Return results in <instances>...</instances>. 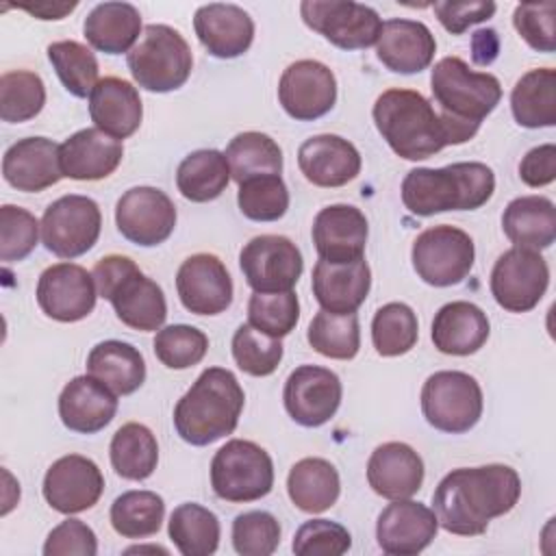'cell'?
Instances as JSON below:
<instances>
[{
  "instance_id": "1",
  "label": "cell",
  "mask_w": 556,
  "mask_h": 556,
  "mask_svg": "<svg viewBox=\"0 0 556 556\" xmlns=\"http://www.w3.org/2000/svg\"><path fill=\"white\" fill-rule=\"evenodd\" d=\"M521 495L519 473L508 465L452 469L432 493V510L443 530L458 536L482 534L491 519L515 508Z\"/></svg>"
},
{
  "instance_id": "2",
  "label": "cell",
  "mask_w": 556,
  "mask_h": 556,
  "mask_svg": "<svg viewBox=\"0 0 556 556\" xmlns=\"http://www.w3.org/2000/svg\"><path fill=\"white\" fill-rule=\"evenodd\" d=\"M374 122L389 148L406 161H424L445 146L469 141L480 126L450 119L413 89H387L374 102Z\"/></svg>"
},
{
  "instance_id": "3",
  "label": "cell",
  "mask_w": 556,
  "mask_h": 556,
  "mask_svg": "<svg viewBox=\"0 0 556 556\" xmlns=\"http://www.w3.org/2000/svg\"><path fill=\"white\" fill-rule=\"evenodd\" d=\"M245 393L230 369H204L174 406V428L189 445H211L235 432Z\"/></svg>"
},
{
  "instance_id": "4",
  "label": "cell",
  "mask_w": 556,
  "mask_h": 556,
  "mask_svg": "<svg viewBox=\"0 0 556 556\" xmlns=\"http://www.w3.org/2000/svg\"><path fill=\"white\" fill-rule=\"evenodd\" d=\"M495 174L489 165L469 161L445 167H417L402 180V202L419 217L443 211H476L491 200Z\"/></svg>"
},
{
  "instance_id": "5",
  "label": "cell",
  "mask_w": 556,
  "mask_h": 556,
  "mask_svg": "<svg viewBox=\"0 0 556 556\" xmlns=\"http://www.w3.org/2000/svg\"><path fill=\"white\" fill-rule=\"evenodd\" d=\"M98 295L109 300L117 319L139 332L161 330L167 317L163 289L148 278L132 258L122 254L102 256L93 265Z\"/></svg>"
},
{
  "instance_id": "6",
  "label": "cell",
  "mask_w": 556,
  "mask_h": 556,
  "mask_svg": "<svg viewBox=\"0 0 556 556\" xmlns=\"http://www.w3.org/2000/svg\"><path fill=\"white\" fill-rule=\"evenodd\" d=\"M135 83L154 93L180 89L193 70V56L187 39L167 24H148L126 54Z\"/></svg>"
},
{
  "instance_id": "7",
  "label": "cell",
  "mask_w": 556,
  "mask_h": 556,
  "mask_svg": "<svg viewBox=\"0 0 556 556\" xmlns=\"http://www.w3.org/2000/svg\"><path fill=\"white\" fill-rule=\"evenodd\" d=\"M430 89L441 115L480 126L502 100V85L489 72H473L458 56H445L432 67Z\"/></svg>"
},
{
  "instance_id": "8",
  "label": "cell",
  "mask_w": 556,
  "mask_h": 556,
  "mask_svg": "<svg viewBox=\"0 0 556 556\" xmlns=\"http://www.w3.org/2000/svg\"><path fill=\"white\" fill-rule=\"evenodd\" d=\"M211 486L232 504L261 500L274 486V463L254 441L230 439L211 460Z\"/></svg>"
},
{
  "instance_id": "9",
  "label": "cell",
  "mask_w": 556,
  "mask_h": 556,
  "mask_svg": "<svg viewBox=\"0 0 556 556\" xmlns=\"http://www.w3.org/2000/svg\"><path fill=\"white\" fill-rule=\"evenodd\" d=\"M482 408V389L478 380L465 371H434L421 387V413L426 421L441 432H469L480 421Z\"/></svg>"
},
{
  "instance_id": "10",
  "label": "cell",
  "mask_w": 556,
  "mask_h": 556,
  "mask_svg": "<svg viewBox=\"0 0 556 556\" xmlns=\"http://www.w3.org/2000/svg\"><path fill=\"white\" fill-rule=\"evenodd\" d=\"M476 258L473 239L450 224L426 228L417 235L410 261L417 276L432 287H452L463 282Z\"/></svg>"
},
{
  "instance_id": "11",
  "label": "cell",
  "mask_w": 556,
  "mask_h": 556,
  "mask_svg": "<svg viewBox=\"0 0 556 556\" xmlns=\"http://www.w3.org/2000/svg\"><path fill=\"white\" fill-rule=\"evenodd\" d=\"M102 228V213L96 200L78 193L61 195L41 217V241L59 258H76L89 252Z\"/></svg>"
},
{
  "instance_id": "12",
  "label": "cell",
  "mask_w": 556,
  "mask_h": 556,
  "mask_svg": "<svg viewBox=\"0 0 556 556\" xmlns=\"http://www.w3.org/2000/svg\"><path fill=\"white\" fill-rule=\"evenodd\" d=\"M300 15L308 28L341 50L376 46L382 28L376 9L350 0H304L300 2Z\"/></svg>"
},
{
  "instance_id": "13",
  "label": "cell",
  "mask_w": 556,
  "mask_h": 556,
  "mask_svg": "<svg viewBox=\"0 0 556 556\" xmlns=\"http://www.w3.org/2000/svg\"><path fill=\"white\" fill-rule=\"evenodd\" d=\"M549 285L547 261L536 250L510 248L491 269V295L508 313H528L545 295Z\"/></svg>"
},
{
  "instance_id": "14",
  "label": "cell",
  "mask_w": 556,
  "mask_h": 556,
  "mask_svg": "<svg viewBox=\"0 0 556 556\" xmlns=\"http://www.w3.org/2000/svg\"><path fill=\"white\" fill-rule=\"evenodd\" d=\"M245 282L256 293L291 291L302 276L304 261L298 245L282 235H258L239 252Z\"/></svg>"
},
{
  "instance_id": "15",
  "label": "cell",
  "mask_w": 556,
  "mask_h": 556,
  "mask_svg": "<svg viewBox=\"0 0 556 556\" xmlns=\"http://www.w3.org/2000/svg\"><path fill=\"white\" fill-rule=\"evenodd\" d=\"M341 395L343 387L334 371L319 365H300L285 382L282 402L295 424L319 428L334 417Z\"/></svg>"
},
{
  "instance_id": "16",
  "label": "cell",
  "mask_w": 556,
  "mask_h": 556,
  "mask_svg": "<svg viewBox=\"0 0 556 556\" xmlns=\"http://www.w3.org/2000/svg\"><path fill=\"white\" fill-rule=\"evenodd\" d=\"M115 224L126 241L152 248L174 232L176 206L156 187H132L115 204Z\"/></svg>"
},
{
  "instance_id": "17",
  "label": "cell",
  "mask_w": 556,
  "mask_h": 556,
  "mask_svg": "<svg viewBox=\"0 0 556 556\" xmlns=\"http://www.w3.org/2000/svg\"><path fill=\"white\" fill-rule=\"evenodd\" d=\"M37 304L54 321L72 324L85 319L98 298L93 276L76 263H54L37 280Z\"/></svg>"
},
{
  "instance_id": "18",
  "label": "cell",
  "mask_w": 556,
  "mask_h": 556,
  "mask_svg": "<svg viewBox=\"0 0 556 556\" xmlns=\"http://www.w3.org/2000/svg\"><path fill=\"white\" fill-rule=\"evenodd\" d=\"M278 100L289 117L313 122L334 106L337 78L328 65L315 59L295 61L280 76Z\"/></svg>"
},
{
  "instance_id": "19",
  "label": "cell",
  "mask_w": 556,
  "mask_h": 556,
  "mask_svg": "<svg viewBox=\"0 0 556 556\" xmlns=\"http://www.w3.org/2000/svg\"><path fill=\"white\" fill-rule=\"evenodd\" d=\"M41 491L50 508L63 515H76L98 504L104 491V478L91 458L67 454L48 467Z\"/></svg>"
},
{
  "instance_id": "20",
  "label": "cell",
  "mask_w": 556,
  "mask_h": 556,
  "mask_svg": "<svg viewBox=\"0 0 556 556\" xmlns=\"http://www.w3.org/2000/svg\"><path fill=\"white\" fill-rule=\"evenodd\" d=\"M176 291L182 306L193 315H219L232 304V278L219 256L208 252L182 261Z\"/></svg>"
},
{
  "instance_id": "21",
  "label": "cell",
  "mask_w": 556,
  "mask_h": 556,
  "mask_svg": "<svg viewBox=\"0 0 556 556\" xmlns=\"http://www.w3.org/2000/svg\"><path fill=\"white\" fill-rule=\"evenodd\" d=\"M439 532V521L432 508L421 502L393 500L376 523V539L384 554L413 556L424 552Z\"/></svg>"
},
{
  "instance_id": "22",
  "label": "cell",
  "mask_w": 556,
  "mask_h": 556,
  "mask_svg": "<svg viewBox=\"0 0 556 556\" xmlns=\"http://www.w3.org/2000/svg\"><path fill=\"white\" fill-rule=\"evenodd\" d=\"M367 217L352 204H330L315 215L313 243L319 258L328 263H352L363 258L367 245Z\"/></svg>"
},
{
  "instance_id": "23",
  "label": "cell",
  "mask_w": 556,
  "mask_h": 556,
  "mask_svg": "<svg viewBox=\"0 0 556 556\" xmlns=\"http://www.w3.org/2000/svg\"><path fill=\"white\" fill-rule=\"evenodd\" d=\"M437 52V41L430 28L417 20H387L382 22L376 56L395 74H417L426 70Z\"/></svg>"
},
{
  "instance_id": "24",
  "label": "cell",
  "mask_w": 556,
  "mask_h": 556,
  "mask_svg": "<svg viewBox=\"0 0 556 556\" xmlns=\"http://www.w3.org/2000/svg\"><path fill=\"white\" fill-rule=\"evenodd\" d=\"M117 413V395L98 378L85 374L72 378L59 395V417L72 432L96 434Z\"/></svg>"
},
{
  "instance_id": "25",
  "label": "cell",
  "mask_w": 556,
  "mask_h": 556,
  "mask_svg": "<svg viewBox=\"0 0 556 556\" xmlns=\"http://www.w3.org/2000/svg\"><path fill=\"white\" fill-rule=\"evenodd\" d=\"M317 304L334 315L356 313L367 300L371 287V269L365 258L352 263H328L319 258L311 278Z\"/></svg>"
},
{
  "instance_id": "26",
  "label": "cell",
  "mask_w": 556,
  "mask_h": 556,
  "mask_svg": "<svg viewBox=\"0 0 556 556\" xmlns=\"http://www.w3.org/2000/svg\"><path fill=\"white\" fill-rule=\"evenodd\" d=\"M193 28L200 43L217 59H237L252 46L254 22L237 4H202L193 15Z\"/></svg>"
},
{
  "instance_id": "27",
  "label": "cell",
  "mask_w": 556,
  "mask_h": 556,
  "mask_svg": "<svg viewBox=\"0 0 556 556\" xmlns=\"http://www.w3.org/2000/svg\"><path fill=\"white\" fill-rule=\"evenodd\" d=\"M298 165L315 187H343L361 174V154L339 135H315L300 146Z\"/></svg>"
},
{
  "instance_id": "28",
  "label": "cell",
  "mask_w": 556,
  "mask_h": 556,
  "mask_svg": "<svg viewBox=\"0 0 556 556\" xmlns=\"http://www.w3.org/2000/svg\"><path fill=\"white\" fill-rule=\"evenodd\" d=\"M4 180L24 193H37L63 178L59 146L46 137H26L15 141L2 156Z\"/></svg>"
},
{
  "instance_id": "29",
  "label": "cell",
  "mask_w": 556,
  "mask_h": 556,
  "mask_svg": "<svg viewBox=\"0 0 556 556\" xmlns=\"http://www.w3.org/2000/svg\"><path fill=\"white\" fill-rule=\"evenodd\" d=\"M367 482L387 500H408L421 489L424 460L408 443H382L367 460Z\"/></svg>"
},
{
  "instance_id": "30",
  "label": "cell",
  "mask_w": 556,
  "mask_h": 556,
  "mask_svg": "<svg viewBox=\"0 0 556 556\" xmlns=\"http://www.w3.org/2000/svg\"><path fill=\"white\" fill-rule=\"evenodd\" d=\"M124 146L100 128H83L59 146L63 176L72 180H102L122 163Z\"/></svg>"
},
{
  "instance_id": "31",
  "label": "cell",
  "mask_w": 556,
  "mask_h": 556,
  "mask_svg": "<svg viewBox=\"0 0 556 556\" xmlns=\"http://www.w3.org/2000/svg\"><path fill=\"white\" fill-rule=\"evenodd\" d=\"M89 115L96 128L113 139L130 137L143 117V106L137 87L117 76L98 80L89 96Z\"/></svg>"
},
{
  "instance_id": "32",
  "label": "cell",
  "mask_w": 556,
  "mask_h": 556,
  "mask_svg": "<svg viewBox=\"0 0 556 556\" xmlns=\"http://www.w3.org/2000/svg\"><path fill=\"white\" fill-rule=\"evenodd\" d=\"M486 313L465 300L443 304L432 319V343L441 354L469 356L489 339Z\"/></svg>"
},
{
  "instance_id": "33",
  "label": "cell",
  "mask_w": 556,
  "mask_h": 556,
  "mask_svg": "<svg viewBox=\"0 0 556 556\" xmlns=\"http://www.w3.org/2000/svg\"><path fill=\"white\" fill-rule=\"evenodd\" d=\"M504 235L515 248L545 250L556 239V206L545 195H521L502 215Z\"/></svg>"
},
{
  "instance_id": "34",
  "label": "cell",
  "mask_w": 556,
  "mask_h": 556,
  "mask_svg": "<svg viewBox=\"0 0 556 556\" xmlns=\"http://www.w3.org/2000/svg\"><path fill=\"white\" fill-rule=\"evenodd\" d=\"M85 39L104 54L130 52L141 37V15L128 2H100L83 24Z\"/></svg>"
},
{
  "instance_id": "35",
  "label": "cell",
  "mask_w": 556,
  "mask_h": 556,
  "mask_svg": "<svg viewBox=\"0 0 556 556\" xmlns=\"http://www.w3.org/2000/svg\"><path fill=\"white\" fill-rule=\"evenodd\" d=\"M87 374L104 382L115 395H130L146 380V361L135 345L109 339L91 348Z\"/></svg>"
},
{
  "instance_id": "36",
  "label": "cell",
  "mask_w": 556,
  "mask_h": 556,
  "mask_svg": "<svg viewBox=\"0 0 556 556\" xmlns=\"http://www.w3.org/2000/svg\"><path fill=\"white\" fill-rule=\"evenodd\" d=\"M287 493L304 513L328 510L341 493V480L334 465L319 456H308L298 460L287 476Z\"/></svg>"
},
{
  "instance_id": "37",
  "label": "cell",
  "mask_w": 556,
  "mask_h": 556,
  "mask_svg": "<svg viewBox=\"0 0 556 556\" xmlns=\"http://www.w3.org/2000/svg\"><path fill=\"white\" fill-rule=\"evenodd\" d=\"M513 117L523 128H549L556 124V72L536 67L526 72L510 93Z\"/></svg>"
},
{
  "instance_id": "38",
  "label": "cell",
  "mask_w": 556,
  "mask_h": 556,
  "mask_svg": "<svg viewBox=\"0 0 556 556\" xmlns=\"http://www.w3.org/2000/svg\"><path fill=\"white\" fill-rule=\"evenodd\" d=\"M230 182L226 154L219 150H195L187 154L176 169V187L191 202H211L219 198Z\"/></svg>"
},
{
  "instance_id": "39",
  "label": "cell",
  "mask_w": 556,
  "mask_h": 556,
  "mask_svg": "<svg viewBox=\"0 0 556 556\" xmlns=\"http://www.w3.org/2000/svg\"><path fill=\"white\" fill-rule=\"evenodd\" d=\"M109 456L117 476L139 482L154 473L159 463V443L148 426L130 421L113 434Z\"/></svg>"
},
{
  "instance_id": "40",
  "label": "cell",
  "mask_w": 556,
  "mask_h": 556,
  "mask_svg": "<svg viewBox=\"0 0 556 556\" xmlns=\"http://www.w3.org/2000/svg\"><path fill=\"white\" fill-rule=\"evenodd\" d=\"M167 532L182 556H211L222 534L217 515L195 502H185L172 510Z\"/></svg>"
},
{
  "instance_id": "41",
  "label": "cell",
  "mask_w": 556,
  "mask_h": 556,
  "mask_svg": "<svg viewBox=\"0 0 556 556\" xmlns=\"http://www.w3.org/2000/svg\"><path fill=\"white\" fill-rule=\"evenodd\" d=\"M226 161L230 167V178L241 185L254 176H267L282 172V150L265 132L248 130L239 132L226 146Z\"/></svg>"
},
{
  "instance_id": "42",
  "label": "cell",
  "mask_w": 556,
  "mask_h": 556,
  "mask_svg": "<svg viewBox=\"0 0 556 556\" xmlns=\"http://www.w3.org/2000/svg\"><path fill=\"white\" fill-rule=\"evenodd\" d=\"M111 526L124 539H146L161 530L165 502L154 491H126L111 504Z\"/></svg>"
},
{
  "instance_id": "43",
  "label": "cell",
  "mask_w": 556,
  "mask_h": 556,
  "mask_svg": "<svg viewBox=\"0 0 556 556\" xmlns=\"http://www.w3.org/2000/svg\"><path fill=\"white\" fill-rule=\"evenodd\" d=\"M306 339L315 352L334 361H350L361 350V328L356 313L334 315L319 311L311 324Z\"/></svg>"
},
{
  "instance_id": "44",
  "label": "cell",
  "mask_w": 556,
  "mask_h": 556,
  "mask_svg": "<svg viewBox=\"0 0 556 556\" xmlns=\"http://www.w3.org/2000/svg\"><path fill=\"white\" fill-rule=\"evenodd\" d=\"M419 326L415 311L404 302L380 306L371 319V343L380 356H402L417 343Z\"/></svg>"
},
{
  "instance_id": "45",
  "label": "cell",
  "mask_w": 556,
  "mask_h": 556,
  "mask_svg": "<svg viewBox=\"0 0 556 556\" xmlns=\"http://www.w3.org/2000/svg\"><path fill=\"white\" fill-rule=\"evenodd\" d=\"M48 59L59 80L72 96H91L93 87L98 85V61L85 43L74 39L54 41L48 46Z\"/></svg>"
},
{
  "instance_id": "46",
  "label": "cell",
  "mask_w": 556,
  "mask_h": 556,
  "mask_svg": "<svg viewBox=\"0 0 556 556\" xmlns=\"http://www.w3.org/2000/svg\"><path fill=\"white\" fill-rule=\"evenodd\" d=\"M46 104V87L39 74L11 70L0 76V117L9 124L28 122Z\"/></svg>"
},
{
  "instance_id": "47",
  "label": "cell",
  "mask_w": 556,
  "mask_h": 556,
  "mask_svg": "<svg viewBox=\"0 0 556 556\" xmlns=\"http://www.w3.org/2000/svg\"><path fill=\"white\" fill-rule=\"evenodd\" d=\"M237 204L252 222H276L289 208V189L278 174L254 176L239 185Z\"/></svg>"
},
{
  "instance_id": "48",
  "label": "cell",
  "mask_w": 556,
  "mask_h": 556,
  "mask_svg": "<svg viewBox=\"0 0 556 556\" xmlns=\"http://www.w3.org/2000/svg\"><path fill=\"white\" fill-rule=\"evenodd\" d=\"M282 343L250 324H241L232 334V358L243 374L263 378L278 369L282 361Z\"/></svg>"
},
{
  "instance_id": "49",
  "label": "cell",
  "mask_w": 556,
  "mask_h": 556,
  "mask_svg": "<svg viewBox=\"0 0 556 556\" xmlns=\"http://www.w3.org/2000/svg\"><path fill=\"white\" fill-rule=\"evenodd\" d=\"M300 319V302L291 291L252 293L248 302V324L274 339L287 337Z\"/></svg>"
},
{
  "instance_id": "50",
  "label": "cell",
  "mask_w": 556,
  "mask_h": 556,
  "mask_svg": "<svg viewBox=\"0 0 556 556\" xmlns=\"http://www.w3.org/2000/svg\"><path fill=\"white\" fill-rule=\"evenodd\" d=\"M154 354L169 369H189L198 365L206 350L208 337L187 324H172L156 332L154 337Z\"/></svg>"
},
{
  "instance_id": "51",
  "label": "cell",
  "mask_w": 556,
  "mask_h": 556,
  "mask_svg": "<svg viewBox=\"0 0 556 556\" xmlns=\"http://www.w3.org/2000/svg\"><path fill=\"white\" fill-rule=\"evenodd\" d=\"M280 545V523L267 510H248L232 521V547L241 556H269Z\"/></svg>"
},
{
  "instance_id": "52",
  "label": "cell",
  "mask_w": 556,
  "mask_h": 556,
  "mask_svg": "<svg viewBox=\"0 0 556 556\" xmlns=\"http://www.w3.org/2000/svg\"><path fill=\"white\" fill-rule=\"evenodd\" d=\"M41 224L37 217L15 204L0 206V258L4 263L24 261L37 245Z\"/></svg>"
},
{
  "instance_id": "53",
  "label": "cell",
  "mask_w": 556,
  "mask_h": 556,
  "mask_svg": "<svg viewBox=\"0 0 556 556\" xmlns=\"http://www.w3.org/2000/svg\"><path fill=\"white\" fill-rule=\"evenodd\" d=\"M352 547L350 532L330 519L304 521L293 536V554L298 556H341Z\"/></svg>"
},
{
  "instance_id": "54",
  "label": "cell",
  "mask_w": 556,
  "mask_h": 556,
  "mask_svg": "<svg viewBox=\"0 0 556 556\" xmlns=\"http://www.w3.org/2000/svg\"><path fill=\"white\" fill-rule=\"evenodd\" d=\"M556 4L554 2H523L515 7L513 24L519 37L534 48L536 52L556 50V30H554Z\"/></svg>"
},
{
  "instance_id": "55",
  "label": "cell",
  "mask_w": 556,
  "mask_h": 556,
  "mask_svg": "<svg viewBox=\"0 0 556 556\" xmlns=\"http://www.w3.org/2000/svg\"><path fill=\"white\" fill-rule=\"evenodd\" d=\"M98 539L96 532L80 519H65L56 528L50 530L43 554L46 556H96Z\"/></svg>"
},
{
  "instance_id": "56",
  "label": "cell",
  "mask_w": 556,
  "mask_h": 556,
  "mask_svg": "<svg viewBox=\"0 0 556 556\" xmlns=\"http://www.w3.org/2000/svg\"><path fill=\"white\" fill-rule=\"evenodd\" d=\"M495 2H434L432 11L441 26L452 35H463L471 24H480L495 13Z\"/></svg>"
},
{
  "instance_id": "57",
  "label": "cell",
  "mask_w": 556,
  "mask_h": 556,
  "mask_svg": "<svg viewBox=\"0 0 556 556\" xmlns=\"http://www.w3.org/2000/svg\"><path fill=\"white\" fill-rule=\"evenodd\" d=\"M519 178L528 187H545L556 178V146L543 143L526 152L519 163Z\"/></svg>"
},
{
  "instance_id": "58",
  "label": "cell",
  "mask_w": 556,
  "mask_h": 556,
  "mask_svg": "<svg viewBox=\"0 0 556 556\" xmlns=\"http://www.w3.org/2000/svg\"><path fill=\"white\" fill-rule=\"evenodd\" d=\"M500 54V37L493 28H480L471 35V59L476 65H491Z\"/></svg>"
},
{
  "instance_id": "59",
  "label": "cell",
  "mask_w": 556,
  "mask_h": 556,
  "mask_svg": "<svg viewBox=\"0 0 556 556\" xmlns=\"http://www.w3.org/2000/svg\"><path fill=\"white\" fill-rule=\"evenodd\" d=\"M20 9L28 11L30 15L39 20H61L65 13H72L76 9V2H41V4H22Z\"/></svg>"
},
{
  "instance_id": "60",
  "label": "cell",
  "mask_w": 556,
  "mask_h": 556,
  "mask_svg": "<svg viewBox=\"0 0 556 556\" xmlns=\"http://www.w3.org/2000/svg\"><path fill=\"white\" fill-rule=\"evenodd\" d=\"M126 552L128 554H132V552H161V554H167V549H163V547H130Z\"/></svg>"
}]
</instances>
